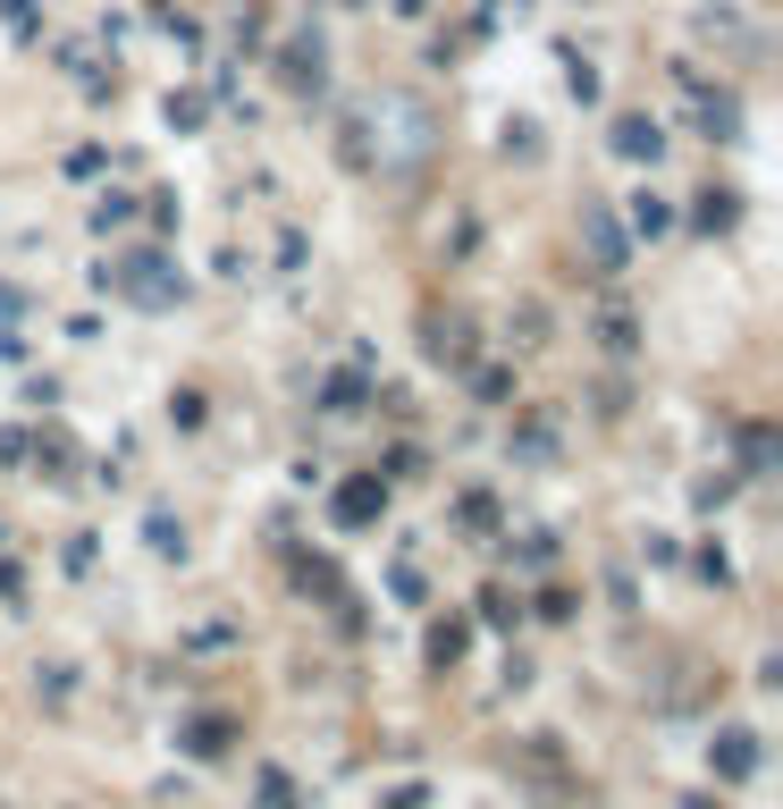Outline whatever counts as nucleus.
<instances>
[{
	"label": "nucleus",
	"mask_w": 783,
	"mask_h": 809,
	"mask_svg": "<svg viewBox=\"0 0 783 809\" xmlns=\"http://www.w3.org/2000/svg\"><path fill=\"white\" fill-rule=\"evenodd\" d=\"M126 220H135V203H126V195H101V203H94V228H101V236H110V228H126Z\"/></svg>",
	"instance_id": "nucleus-22"
},
{
	"label": "nucleus",
	"mask_w": 783,
	"mask_h": 809,
	"mask_svg": "<svg viewBox=\"0 0 783 809\" xmlns=\"http://www.w3.org/2000/svg\"><path fill=\"white\" fill-rule=\"evenodd\" d=\"M101 287L119 295V304H135V312H169L178 295H186V279L169 270V254H126L101 270Z\"/></svg>",
	"instance_id": "nucleus-1"
},
{
	"label": "nucleus",
	"mask_w": 783,
	"mask_h": 809,
	"mask_svg": "<svg viewBox=\"0 0 783 809\" xmlns=\"http://www.w3.org/2000/svg\"><path fill=\"white\" fill-rule=\"evenodd\" d=\"M169 127H203V94H169Z\"/></svg>",
	"instance_id": "nucleus-23"
},
{
	"label": "nucleus",
	"mask_w": 783,
	"mask_h": 809,
	"mask_svg": "<svg viewBox=\"0 0 783 809\" xmlns=\"http://www.w3.org/2000/svg\"><path fill=\"white\" fill-rule=\"evenodd\" d=\"M690 220L708 228V236H717V228H733V195H724V186H717V195H699V211H690Z\"/></svg>",
	"instance_id": "nucleus-20"
},
{
	"label": "nucleus",
	"mask_w": 783,
	"mask_h": 809,
	"mask_svg": "<svg viewBox=\"0 0 783 809\" xmlns=\"http://www.w3.org/2000/svg\"><path fill=\"white\" fill-rule=\"evenodd\" d=\"M665 220H674V211H665L658 195H632V228H640V236H658Z\"/></svg>",
	"instance_id": "nucleus-21"
},
{
	"label": "nucleus",
	"mask_w": 783,
	"mask_h": 809,
	"mask_svg": "<svg viewBox=\"0 0 783 809\" xmlns=\"http://www.w3.org/2000/svg\"><path fill=\"white\" fill-rule=\"evenodd\" d=\"M742 464H750V473H767V464H775V430H767V421H758V430H742Z\"/></svg>",
	"instance_id": "nucleus-19"
},
{
	"label": "nucleus",
	"mask_w": 783,
	"mask_h": 809,
	"mask_svg": "<svg viewBox=\"0 0 783 809\" xmlns=\"http://www.w3.org/2000/svg\"><path fill=\"white\" fill-rule=\"evenodd\" d=\"M683 809H724V801H717V793H690V801H683Z\"/></svg>",
	"instance_id": "nucleus-26"
},
{
	"label": "nucleus",
	"mask_w": 783,
	"mask_h": 809,
	"mask_svg": "<svg viewBox=\"0 0 783 809\" xmlns=\"http://www.w3.org/2000/svg\"><path fill=\"white\" fill-rule=\"evenodd\" d=\"M514 455L548 464V455H556V414H531V421H523V430H514Z\"/></svg>",
	"instance_id": "nucleus-12"
},
{
	"label": "nucleus",
	"mask_w": 783,
	"mask_h": 809,
	"mask_svg": "<svg viewBox=\"0 0 783 809\" xmlns=\"http://www.w3.org/2000/svg\"><path fill=\"white\" fill-rule=\"evenodd\" d=\"M329 515H338V531H371V523L388 515V481H379V473H354V481H338Z\"/></svg>",
	"instance_id": "nucleus-3"
},
{
	"label": "nucleus",
	"mask_w": 783,
	"mask_h": 809,
	"mask_svg": "<svg viewBox=\"0 0 783 809\" xmlns=\"http://www.w3.org/2000/svg\"><path fill=\"white\" fill-rule=\"evenodd\" d=\"M34 464H42V481H76V473H68V464H76V448H68V439H42V448H26Z\"/></svg>",
	"instance_id": "nucleus-15"
},
{
	"label": "nucleus",
	"mask_w": 783,
	"mask_h": 809,
	"mask_svg": "<svg viewBox=\"0 0 783 809\" xmlns=\"http://www.w3.org/2000/svg\"><path fill=\"white\" fill-rule=\"evenodd\" d=\"M455 523H464V531H498V498H489V489H464V498H455Z\"/></svg>",
	"instance_id": "nucleus-13"
},
{
	"label": "nucleus",
	"mask_w": 783,
	"mask_h": 809,
	"mask_svg": "<svg viewBox=\"0 0 783 809\" xmlns=\"http://www.w3.org/2000/svg\"><path fill=\"white\" fill-rule=\"evenodd\" d=\"M371 127H388V144H379V169H413L421 152H430V110L405 94L371 101Z\"/></svg>",
	"instance_id": "nucleus-2"
},
{
	"label": "nucleus",
	"mask_w": 783,
	"mask_h": 809,
	"mask_svg": "<svg viewBox=\"0 0 783 809\" xmlns=\"http://www.w3.org/2000/svg\"><path fill=\"white\" fill-rule=\"evenodd\" d=\"M379 809H430V784H396V793H379Z\"/></svg>",
	"instance_id": "nucleus-24"
},
{
	"label": "nucleus",
	"mask_w": 783,
	"mask_h": 809,
	"mask_svg": "<svg viewBox=\"0 0 783 809\" xmlns=\"http://www.w3.org/2000/svg\"><path fill=\"white\" fill-rule=\"evenodd\" d=\"M514 615H523V599H514V590H480V624L514 633Z\"/></svg>",
	"instance_id": "nucleus-17"
},
{
	"label": "nucleus",
	"mask_w": 783,
	"mask_h": 809,
	"mask_svg": "<svg viewBox=\"0 0 783 809\" xmlns=\"http://www.w3.org/2000/svg\"><path fill=\"white\" fill-rule=\"evenodd\" d=\"M582 245H590L598 270H624V228L607 220V211H582Z\"/></svg>",
	"instance_id": "nucleus-8"
},
{
	"label": "nucleus",
	"mask_w": 783,
	"mask_h": 809,
	"mask_svg": "<svg viewBox=\"0 0 783 809\" xmlns=\"http://www.w3.org/2000/svg\"><path fill=\"white\" fill-rule=\"evenodd\" d=\"M144 540H152L160 556H186V523H178V515H152V523H144Z\"/></svg>",
	"instance_id": "nucleus-16"
},
{
	"label": "nucleus",
	"mask_w": 783,
	"mask_h": 809,
	"mask_svg": "<svg viewBox=\"0 0 783 809\" xmlns=\"http://www.w3.org/2000/svg\"><path fill=\"white\" fill-rule=\"evenodd\" d=\"M421 346H430V363H446V371H464V363H472V329L455 321V312H446V321L430 312V321H421Z\"/></svg>",
	"instance_id": "nucleus-5"
},
{
	"label": "nucleus",
	"mask_w": 783,
	"mask_h": 809,
	"mask_svg": "<svg viewBox=\"0 0 783 809\" xmlns=\"http://www.w3.org/2000/svg\"><path fill=\"white\" fill-rule=\"evenodd\" d=\"M464 649H472V624H464V615H446V624H430V666H455Z\"/></svg>",
	"instance_id": "nucleus-11"
},
{
	"label": "nucleus",
	"mask_w": 783,
	"mask_h": 809,
	"mask_svg": "<svg viewBox=\"0 0 783 809\" xmlns=\"http://www.w3.org/2000/svg\"><path fill=\"white\" fill-rule=\"evenodd\" d=\"M228 641H236V624H228V615H220V624H194V649H228Z\"/></svg>",
	"instance_id": "nucleus-25"
},
{
	"label": "nucleus",
	"mask_w": 783,
	"mask_h": 809,
	"mask_svg": "<svg viewBox=\"0 0 783 809\" xmlns=\"http://www.w3.org/2000/svg\"><path fill=\"white\" fill-rule=\"evenodd\" d=\"M708 768H717L724 784H742V776H758V734H750V725H724L717 743H708Z\"/></svg>",
	"instance_id": "nucleus-4"
},
{
	"label": "nucleus",
	"mask_w": 783,
	"mask_h": 809,
	"mask_svg": "<svg viewBox=\"0 0 783 809\" xmlns=\"http://www.w3.org/2000/svg\"><path fill=\"white\" fill-rule=\"evenodd\" d=\"M253 801H261V809H295V784H286V768H261Z\"/></svg>",
	"instance_id": "nucleus-18"
},
{
	"label": "nucleus",
	"mask_w": 783,
	"mask_h": 809,
	"mask_svg": "<svg viewBox=\"0 0 783 809\" xmlns=\"http://www.w3.org/2000/svg\"><path fill=\"white\" fill-rule=\"evenodd\" d=\"M363 396H371V380H363V371H329V389H320V414H363Z\"/></svg>",
	"instance_id": "nucleus-10"
},
{
	"label": "nucleus",
	"mask_w": 783,
	"mask_h": 809,
	"mask_svg": "<svg viewBox=\"0 0 783 809\" xmlns=\"http://www.w3.org/2000/svg\"><path fill=\"white\" fill-rule=\"evenodd\" d=\"M607 144H615L624 161H658V152H665V127H658V119H640V110H632V119H615V135H607Z\"/></svg>",
	"instance_id": "nucleus-7"
},
{
	"label": "nucleus",
	"mask_w": 783,
	"mask_h": 809,
	"mask_svg": "<svg viewBox=\"0 0 783 809\" xmlns=\"http://www.w3.org/2000/svg\"><path fill=\"white\" fill-rule=\"evenodd\" d=\"M279 76L295 85V94H320V42H313V34H304V42H286V51H279Z\"/></svg>",
	"instance_id": "nucleus-9"
},
{
	"label": "nucleus",
	"mask_w": 783,
	"mask_h": 809,
	"mask_svg": "<svg viewBox=\"0 0 783 809\" xmlns=\"http://www.w3.org/2000/svg\"><path fill=\"white\" fill-rule=\"evenodd\" d=\"M598 346H607V355H632V312H624V304L598 312Z\"/></svg>",
	"instance_id": "nucleus-14"
},
{
	"label": "nucleus",
	"mask_w": 783,
	"mask_h": 809,
	"mask_svg": "<svg viewBox=\"0 0 783 809\" xmlns=\"http://www.w3.org/2000/svg\"><path fill=\"white\" fill-rule=\"evenodd\" d=\"M236 734H245L236 716H194L178 743H186V759H228V750H236Z\"/></svg>",
	"instance_id": "nucleus-6"
}]
</instances>
